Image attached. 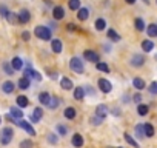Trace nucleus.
Instances as JSON below:
<instances>
[{"instance_id":"f257e3e1","label":"nucleus","mask_w":157,"mask_h":148,"mask_svg":"<svg viewBox=\"0 0 157 148\" xmlns=\"http://www.w3.org/2000/svg\"><path fill=\"white\" fill-rule=\"evenodd\" d=\"M69 68L74 72H77V74H83L85 72V66H83V62H82L80 57H72L69 60Z\"/></svg>"},{"instance_id":"f03ea898","label":"nucleus","mask_w":157,"mask_h":148,"mask_svg":"<svg viewBox=\"0 0 157 148\" xmlns=\"http://www.w3.org/2000/svg\"><path fill=\"white\" fill-rule=\"evenodd\" d=\"M34 34H36V37H39L40 40H51V29H49L48 26H43V25L36 26Z\"/></svg>"},{"instance_id":"7ed1b4c3","label":"nucleus","mask_w":157,"mask_h":148,"mask_svg":"<svg viewBox=\"0 0 157 148\" xmlns=\"http://www.w3.org/2000/svg\"><path fill=\"white\" fill-rule=\"evenodd\" d=\"M13 136H14L13 128L6 127V128H3V130H2V134H0V142H2L3 145H8V143L13 140Z\"/></svg>"},{"instance_id":"20e7f679","label":"nucleus","mask_w":157,"mask_h":148,"mask_svg":"<svg viewBox=\"0 0 157 148\" xmlns=\"http://www.w3.org/2000/svg\"><path fill=\"white\" fill-rule=\"evenodd\" d=\"M17 125H19L20 128H23L29 136H36V130L33 128V125H31L29 122H26V120H22V119H20V120H17Z\"/></svg>"},{"instance_id":"39448f33","label":"nucleus","mask_w":157,"mask_h":148,"mask_svg":"<svg viewBox=\"0 0 157 148\" xmlns=\"http://www.w3.org/2000/svg\"><path fill=\"white\" fill-rule=\"evenodd\" d=\"M83 57H85V60L93 62V63H97V62H99V54H97L96 51H93V49H86V51L83 53Z\"/></svg>"},{"instance_id":"423d86ee","label":"nucleus","mask_w":157,"mask_h":148,"mask_svg":"<svg viewBox=\"0 0 157 148\" xmlns=\"http://www.w3.org/2000/svg\"><path fill=\"white\" fill-rule=\"evenodd\" d=\"M23 74H25V77H33V79H36L37 82H40L42 80V76H40V72H37L36 69H31V68H26L25 71H23Z\"/></svg>"},{"instance_id":"0eeeda50","label":"nucleus","mask_w":157,"mask_h":148,"mask_svg":"<svg viewBox=\"0 0 157 148\" xmlns=\"http://www.w3.org/2000/svg\"><path fill=\"white\" fill-rule=\"evenodd\" d=\"M99 88H100L102 93H109L113 90V85H111V82L108 79H100L99 80Z\"/></svg>"},{"instance_id":"6e6552de","label":"nucleus","mask_w":157,"mask_h":148,"mask_svg":"<svg viewBox=\"0 0 157 148\" xmlns=\"http://www.w3.org/2000/svg\"><path fill=\"white\" fill-rule=\"evenodd\" d=\"M51 49H52L56 54H60V53L63 51V43H62V40H60V39H54V40L51 42Z\"/></svg>"},{"instance_id":"1a4fd4ad","label":"nucleus","mask_w":157,"mask_h":148,"mask_svg":"<svg viewBox=\"0 0 157 148\" xmlns=\"http://www.w3.org/2000/svg\"><path fill=\"white\" fill-rule=\"evenodd\" d=\"M143 63H145V57H143L142 54H134V56L131 57V65H132V66L139 68V66H142Z\"/></svg>"},{"instance_id":"9d476101","label":"nucleus","mask_w":157,"mask_h":148,"mask_svg":"<svg viewBox=\"0 0 157 148\" xmlns=\"http://www.w3.org/2000/svg\"><path fill=\"white\" fill-rule=\"evenodd\" d=\"M108 113H109V110H108V107L105 105V103H100V105H97V108H96V114L97 116H100V117H106L108 116Z\"/></svg>"},{"instance_id":"9b49d317","label":"nucleus","mask_w":157,"mask_h":148,"mask_svg":"<svg viewBox=\"0 0 157 148\" xmlns=\"http://www.w3.org/2000/svg\"><path fill=\"white\" fill-rule=\"evenodd\" d=\"M52 17H54L56 20H62V19L65 17V10H63L62 6H54V10H52Z\"/></svg>"},{"instance_id":"f8f14e48","label":"nucleus","mask_w":157,"mask_h":148,"mask_svg":"<svg viewBox=\"0 0 157 148\" xmlns=\"http://www.w3.org/2000/svg\"><path fill=\"white\" fill-rule=\"evenodd\" d=\"M29 20H31L29 11H28V10H22V11L19 13V22H20V23H28Z\"/></svg>"},{"instance_id":"ddd939ff","label":"nucleus","mask_w":157,"mask_h":148,"mask_svg":"<svg viewBox=\"0 0 157 148\" xmlns=\"http://www.w3.org/2000/svg\"><path fill=\"white\" fill-rule=\"evenodd\" d=\"M132 87H134L136 90L142 91V90H145V88H146V84H145V80H143V79H140V77H134V79H132Z\"/></svg>"},{"instance_id":"4468645a","label":"nucleus","mask_w":157,"mask_h":148,"mask_svg":"<svg viewBox=\"0 0 157 148\" xmlns=\"http://www.w3.org/2000/svg\"><path fill=\"white\" fill-rule=\"evenodd\" d=\"M72 145L75 148H82L83 146V137H82V134H78V133L72 134Z\"/></svg>"},{"instance_id":"2eb2a0df","label":"nucleus","mask_w":157,"mask_h":148,"mask_svg":"<svg viewBox=\"0 0 157 148\" xmlns=\"http://www.w3.org/2000/svg\"><path fill=\"white\" fill-rule=\"evenodd\" d=\"M51 94L49 93H46V91H43V93H40L39 94V102L42 103V105H45V107H48V103H49V100H51Z\"/></svg>"},{"instance_id":"dca6fc26","label":"nucleus","mask_w":157,"mask_h":148,"mask_svg":"<svg viewBox=\"0 0 157 148\" xmlns=\"http://www.w3.org/2000/svg\"><path fill=\"white\" fill-rule=\"evenodd\" d=\"M85 88L83 87H77L75 90H74V99L75 100H83L85 99Z\"/></svg>"},{"instance_id":"f3484780","label":"nucleus","mask_w":157,"mask_h":148,"mask_svg":"<svg viewBox=\"0 0 157 148\" xmlns=\"http://www.w3.org/2000/svg\"><path fill=\"white\" fill-rule=\"evenodd\" d=\"M88 17H90V10L88 8H80L78 10V13H77V19L78 20L85 22V20H88Z\"/></svg>"},{"instance_id":"a211bd4d","label":"nucleus","mask_w":157,"mask_h":148,"mask_svg":"<svg viewBox=\"0 0 157 148\" xmlns=\"http://www.w3.org/2000/svg\"><path fill=\"white\" fill-rule=\"evenodd\" d=\"M10 114H11V117H14V119H17V120H20V119L23 117V111H22L20 108H17V107H13V108L10 110Z\"/></svg>"},{"instance_id":"6ab92c4d","label":"nucleus","mask_w":157,"mask_h":148,"mask_svg":"<svg viewBox=\"0 0 157 148\" xmlns=\"http://www.w3.org/2000/svg\"><path fill=\"white\" fill-rule=\"evenodd\" d=\"M42 116H43V110H42V108H36L34 113H33V116H31V122L37 123V122L42 119Z\"/></svg>"},{"instance_id":"aec40b11","label":"nucleus","mask_w":157,"mask_h":148,"mask_svg":"<svg viewBox=\"0 0 157 148\" xmlns=\"http://www.w3.org/2000/svg\"><path fill=\"white\" fill-rule=\"evenodd\" d=\"M60 87L63 88V90H72V80H69L68 77H62L60 79Z\"/></svg>"},{"instance_id":"412c9836","label":"nucleus","mask_w":157,"mask_h":148,"mask_svg":"<svg viewBox=\"0 0 157 148\" xmlns=\"http://www.w3.org/2000/svg\"><path fill=\"white\" fill-rule=\"evenodd\" d=\"M142 49H143L145 53H151V51L154 49L152 40H143V42H142Z\"/></svg>"},{"instance_id":"4be33fe9","label":"nucleus","mask_w":157,"mask_h":148,"mask_svg":"<svg viewBox=\"0 0 157 148\" xmlns=\"http://www.w3.org/2000/svg\"><path fill=\"white\" fill-rule=\"evenodd\" d=\"M11 65H13V68H14L16 71H19V69L23 68V62H22L20 57H14V59L11 60Z\"/></svg>"},{"instance_id":"5701e85b","label":"nucleus","mask_w":157,"mask_h":148,"mask_svg":"<svg viewBox=\"0 0 157 148\" xmlns=\"http://www.w3.org/2000/svg\"><path fill=\"white\" fill-rule=\"evenodd\" d=\"M123 137H125V140H126V142H128L131 146H134V148H139V142H137V140H136V139H134L131 134L125 133V134H123Z\"/></svg>"},{"instance_id":"b1692460","label":"nucleus","mask_w":157,"mask_h":148,"mask_svg":"<svg viewBox=\"0 0 157 148\" xmlns=\"http://www.w3.org/2000/svg\"><path fill=\"white\" fill-rule=\"evenodd\" d=\"M106 36H108V39H109L111 42H119V40H120V36H119V34H117V33H116L114 29H111V28L108 29Z\"/></svg>"},{"instance_id":"393cba45","label":"nucleus","mask_w":157,"mask_h":148,"mask_svg":"<svg viewBox=\"0 0 157 148\" xmlns=\"http://www.w3.org/2000/svg\"><path fill=\"white\" fill-rule=\"evenodd\" d=\"M28 103H29V100H28L26 96H19V97H17V105H19V108H26Z\"/></svg>"},{"instance_id":"a878e982","label":"nucleus","mask_w":157,"mask_h":148,"mask_svg":"<svg viewBox=\"0 0 157 148\" xmlns=\"http://www.w3.org/2000/svg\"><path fill=\"white\" fill-rule=\"evenodd\" d=\"M146 33H148L149 37H157V23H151L146 28Z\"/></svg>"},{"instance_id":"bb28decb","label":"nucleus","mask_w":157,"mask_h":148,"mask_svg":"<svg viewBox=\"0 0 157 148\" xmlns=\"http://www.w3.org/2000/svg\"><path fill=\"white\" fill-rule=\"evenodd\" d=\"M94 28H96L97 31H103V29L106 28V22H105L103 19H97V20L94 22Z\"/></svg>"},{"instance_id":"cd10ccee","label":"nucleus","mask_w":157,"mask_h":148,"mask_svg":"<svg viewBox=\"0 0 157 148\" xmlns=\"http://www.w3.org/2000/svg\"><path fill=\"white\" fill-rule=\"evenodd\" d=\"M17 85H19V88H20V90H28V88H29V79L23 76V77L19 80V84H17Z\"/></svg>"},{"instance_id":"c85d7f7f","label":"nucleus","mask_w":157,"mask_h":148,"mask_svg":"<svg viewBox=\"0 0 157 148\" xmlns=\"http://www.w3.org/2000/svg\"><path fill=\"white\" fill-rule=\"evenodd\" d=\"M2 90H3V93H6V94H11V93L14 91V84L8 80V82H5V84H3Z\"/></svg>"},{"instance_id":"c756f323","label":"nucleus","mask_w":157,"mask_h":148,"mask_svg":"<svg viewBox=\"0 0 157 148\" xmlns=\"http://www.w3.org/2000/svg\"><path fill=\"white\" fill-rule=\"evenodd\" d=\"M65 117L66 119H74L75 117V114H77V111H75V108H72V107H68L66 110H65Z\"/></svg>"},{"instance_id":"7c9ffc66","label":"nucleus","mask_w":157,"mask_h":148,"mask_svg":"<svg viewBox=\"0 0 157 148\" xmlns=\"http://www.w3.org/2000/svg\"><path fill=\"white\" fill-rule=\"evenodd\" d=\"M143 128H145V136L146 137H152L154 136V127L151 123H143Z\"/></svg>"},{"instance_id":"2f4dec72","label":"nucleus","mask_w":157,"mask_h":148,"mask_svg":"<svg viewBox=\"0 0 157 148\" xmlns=\"http://www.w3.org/2000/svg\"><path fill=\"white\" fill-rule=\"evenodd\" d=\"M59 105H60V99H59V97H51V100H49V103H48V108H49V110H56Z\"/></svg>"},{"instance_id":"473e14b6","label":"nucleus","mask_w":157,"mask_h":148,"mask_svg":"<svg viewBox=\"0 0 157 148\" xmlns=\"http://www.w3.org/2000/svg\"><path fill=\"white\" fill-rule=\"evenodd\" d=\"M68 6L69 10H80V0H68Z\"/></svg>"},{"instance_id":"72a5a7b5","label":"nucleus","mask_w":157,"mask_h":148,"mask_svg":"<svg viewBox=\"0 0 157 148\" xmlns=\"http://www.w3.org/2000/svg\"><path fill=\"white\" fill-rule=\"evenodd\" d=\"M96 68L99 69V71H103V72H109V66L105 63V62H97L96 63Z\"/></svg>"},{"instance_id":"f704fd0d","label":"nucleus","mask_w":157,"mask_h":148,"mask_svg":"<svg viewBox=\"0 0 157 148\" xmlns=\"http://www.w3.org/2000/svg\"><path fill=\"white\" fill-rule=\"evenodd\" d=\"M148 111H149L148 105H142V103H140V105L137 107V113H139V116H146Z\"/></svg>"},{"instance_id":"c9c22d12","label":"nucleus","mask_w":157,"mask_h":148,"mask_svg":"<svg viewBox=\"0 0 157 148\" xmlns=\"http://www.w3.org/2000/svg\"><path fill=\"white\" fill-rule=\"evenodd\" d=\"M136 134H137L139 139H143V137H145V128H143L142 123H139V125L136 127Z\"/></svg>"},{"instance_id":"e433bc0d","label":"nucleus","mask_w":157,"mask_h":148,"mask_svg":"<svg viewBox=\"0 0 157 148\" xmlns=\"http://www.w3.org/2000/svg\"><path fill=\"white\" fill-rule=\"evenodd\" d=\"M3 69H5V72L8 74V76H13L14 71H16V69L13 68V65H11V63H8V62H5V63H3Z\"/></svg>"},{"instance_id":"4c0bfd02","label":"nucleus","mask_w":157,"mask_h":148,"mask_svg":"<svg viewBox=\"0 0 157 148\" xmlns=\"http://www.w3.org/2000/svg\"><path fill=\"white\" fill-rule=\"evenodd\" d=\"M6 20H8V22H10L11 25H16V23L19 22V16H16L14 13H11V11H10V14H8Z\"/></svg>"},{"instance_id":"58836bf2","label":"nucleus","mask_w":157,"mask_h":148,"mask_svg":"<svg viewBox=\"0 0 157 148\" xmlns=\"http://www.w3.org/2000/svg\"><path fill=\"white\" fill-rule=\"evenodd\" d=\"M134 26H136L137 31H143V29H145V22H143L142 19H136V20H134Z\"/></svg>"},{"instance_id":"ea45409f","label":"nucleus","mask_w":157,"mask_h":148,"mask_svg":"<svg viewBox=\"0 0 157 148\" xmlns=\"http://www.w3.org/2000/svg\"><path fill=\"white\" fill-rule=\"evenodd\" d=\"M33 146H34V143L29 139H25V140L20 142V148H33Z\"/></svg>"},{"instance_id":"a19ab883","label":"nucleus","mask_w":157,"mask_h":148,"mask_svg":"<svg viewBox=\"0 0 157 148\" xmlns=\"http://www.w3.org/2000/svg\"><path fill=\"white\" fill-rule=\"evenodd\" d=\"M103 120H105V119H103V117H100V116H97V114L91 117V123H93V125H100Z\"/></svg>"},{"instance_id":"79ce46f5","label":"nucleus","mask_w":157,"mask_h":148,"mask_svg":"<svg viewBox=\"0 0 157 148\" xmlns=\"http://www.w3.org/2000/svg\"><path fill=\"white\" fill-rule=\"evenodd\" d=\"M57 133H59L60 136H65V134L68 133V130H66V127H65V125L59 123V125H57Z\"/></svg>"},{"instance_id":"37998d69","label":"nucleus","mask_w":157,"mask_h":148,"mask_svg":"<svg viewBox=\"0 0 157 148\" xmlns=\"http://www.w3.org/2000/svg\"><path fill=\"white\" fill-rule=\"evenodd\" d=\"M8 14H10L8 8H6V6H3V5H0V16L6 19V17H8Z\"/></svg>"},{"instance_id":"c03bdc74","label":"nucleus","mask_w":157,"mask_h":148,"mask_svg":"<svg viewBox=\"0 0 157 148\" xmlns=\"http://www.w3.org/2000/svg\"><path fill=\"white\" fill-rule=\"evenodd\" d=\"M57 140H59V139H57L56 134H48V142H49V143H57Z\"/></svg>"},{"instance_id":"a18cd8bd","label":"nucleus","mask_w":157,"mask_h":148,"mask_svg":"<svg viewBox=\"0 0 157 148\" xmlns=\"http://www.w3.org/2000/svg\"><path fill=\"white\" fill-rule=\"evenodd\" d=\"M149 91H151L152 94H157V82H152V84L149 85Z\"/></svg>"},{"instance_id":"49530a36","label":"nucleus","mask_w":157,"mask_h":148,"mask_svg":"<svg viewBox=\"0 0 157 148\" xmlns=\"http://www.w3.org/2000/svg\"><path fill=\"white\" fill-rule=\"evenodd\" d=\"M29 37H31V34H29L28 31H23V33H22V39H23L25 42H28V40H29Z\"/></svg>"},{"instance_id":"de8ad7c7","label":"nucleus","mask_w":157,"mask_h":148,"mask_svg":"<svg viewBox=\"0 0 157 148\" xmlns=\"http://www.w3.org/2000/svg\"><path fill=\"white\" fill-rule=\"evenodd\" d=\"M132 100H134L136 103H140V100H142V96L137 93V94H134V96H132Z\"/></svg>"},{"instance_id":"09e8293b","label":"nucleus","mask_w":157,"mask_h":148,"mask_svg":"<svg viewBox=\"0 0 157 148\" xmlns=\"http://www.w3.org/2000/svg\"><path fill=\"white\" fill-rule=\"evenodd\" d=\"M66 28H68V31H75V29H77V26H75L74 23H68Z\"/></svg>"},{"instance_id":"8fccbe9b","label":"nucleus","mask_w":157,"mask_h":148,"mask_svg":"<svg viewBox=\"0 0 157 148\" xmlns=\"http://www.w3.org/2000/svg\"><path fill=\"white\" fill-rule=\"evenodd\" d=\"M85 93H88V94H94V90L88 85V87H85Z\"/></svg>"},{"instance_id":"3c124183","label":"nucleus","mask_w":157,"mask_h":148,"mask_svg":"<svg viewBox=\"0 0 157 148\" xmlns=\"http://www.w3.org/2000/svg\"><path fill=\"white\" fill-rule=\"evenodd\" d=\"M125 2H126L128 5H132V3H136V0H125Z\"/></svg>"},{"instance_id":"603ef678","label":"nucleus","mask_w":157,"mask_h":148,"mask_svg":"<svg viewBox=\"0 0 157 148\" xmlns=\"http://www.w3.org/2000/svg\"><path fill=\"white\" fill-rule=\"evenodd\" d=\"M0 122H2V117H0Z\"/></svg>"},{"instance_id":"864d4df0","label":"nucleus","mask_w":157,"mask_h":148,"mask_svg":"<svg viewBox=\"0 0 157 148\" xmlns=\"http://www.w3.org/2000/svg\"><path fill=\"white\" fill-rule=\"evenodd\" d=\"M117 148H122V146H117Z\"/></svg>"}]
</instances>
